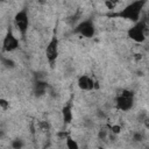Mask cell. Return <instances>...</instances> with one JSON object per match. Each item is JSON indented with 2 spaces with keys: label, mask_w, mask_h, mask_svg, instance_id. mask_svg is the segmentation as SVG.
I'll use <instances>...</instances> for the list:
<instances>
[{
  "label": "cell",
  "mask_w": 149,
  "mask_h": 149,
  "mask_svg": "<svg viewBox=\"0 0 149 149\" xmlns=\"http://www.w3.org/2000/svg\"><path fill=\"white\" fill-rule=\"evenodd\" d=\"M134 101H135V95H134L133 91L126 90V88L121 90L116 94V98H115L116 108L122 112H127V111L132 109L134 106Z\"/></svg>",
  "instance_id": "obj_3"
},
{
  "label": "cell",
  "mask_w": 149,
  "mask_h": 149,
  "mask_svg": "<svg viewBox=\"0 0 149 149\" xmlns=\"http://www.w3.org/2000/svg\"><path fill=\"white\" fill-rule=\"evenodd\" d=\"M77 84L81 91H93L97 87V81L87 74H81L78 78Z\"/></svg>",
  "instance_id": "obj_8"
},
{
  "label": "cell",
  "mask_w": 149,
  "mask_h": 149,
  "mask_svg": "<svg viewBox=\"0 0 149 149\" xmlns=\"http://www.w3.org/2000/svg\"><path fill=\"white\" fill-rule=\"evenodd\" d=\"M19 45H20L19 38L14 35L13 30L10 28H8L5 34V37L2 40V47H1L2 51L3 52H13L19 48Z\"/></svg>",
  "instance_id": "obj_7"
},
{
  "label": "cell",
  "mask_w": 149,
  "mask_h": 149,
  "mask_svg": "<svg viewBox=\"0 0 149 149\" xmlns=\"http://www.w3.org/2000/svg\"><path fill=\"white\" fill-rule=\"evenodd\" d=\"M111 130H112V133H114V134H119V133L121 132V127H120L119 125H113V126L111 127Z\"/></svg>",
  "instance_id": "obj_15"
},
{
  "label": "cell",
  "mask_w": 149,
  "mask_h": 149,
  "mask_svg": "<svg viewBox=\"0 0 149 149\" xmlns=\"http://www.w3.org/2000/svg\"><path fill=\"white\" fill-rule=\"evenodd\" d=\"M58 45H59L58 37L56 35H54L50 38V41L45 48V57H47V61L51 68L55 65V63L58 58Z\"/></svg>",
  "instance_id": "obj_6"
},
{
  "label": "cell",
  "mask_w": 149,
  "mask_h": 149,
  "mask_svg": "<svg viewBox=\"0 0 149 149\" xmlns=\"http://www.w3.org/2000/svg\"><path fill=\"white\" fill-rule=\"evenodd\" d=\"M73 33L83 36V37H86V38H91L94 36L95 34V26H94V22L92 19H85V20H81L80 22H78L74 28H73Z\"/></svg>",
  "instance_id": "obj_4"
},
{
  "label": "cell",
  "mask_w": 149,
  "mask_h": 149,
  "mask_svg": "<svg viewBox=\"0 0 149 149\" xmlns=\"http://www.w3.org/2000/svg\"><path fill=\"white\" fill-rule=\"evenodd\" d=\"M99 136H100V137H102V139H104V137H105V136H106V132H105V130H104V132H102V130H101V132H100V133H99Z\"/></svg>",
  "instance_id": "obj_18"
},
{
  "label": "cell",
  "mask_w": 149,
  "mask_h": 149,
  "mask_svg": "<svg viewBox=\"0 0 149 149\" xmlns=\"http://www.w3.org/2000/svg\"><path fill=\"white\" fill-rule=\"evenodd\" d=\"M64 140H65V144H66V148L68 149H80L78 142L74 139H72L70 135H68Z\"/></svg>",
  "instance_id": "obj_11"
},
{
  "label": "cell",
  "mask_w": 149,
  "mask_h": 149,
  "mask_svg": "<svg viewBox=\"0 0 149 149\" xmlns=\"http://www.w3.org/2000/svg\"><path fill=\"white\" fill-rule=\"evenodd\" d=\"M14 24H15L16 29L19 30V33L21 34V36L24 37L28 31V28H29V15H28V10L26 8L20 9L14 15Z\"/></svg>",
  "instance_id": "obj_5"
},
{
  "label": "cell",
  "mask_w": 149,
  "mask_h": 149,
  "mask_svg": "<svg viewBox=\"0 0 149 149\" xmlns=\"http://www.w3.org/2000/svg\"><path fill=\"white\" fill-rule=\"evenodd\" d=\"M127 35L130 40L136 43H142L146 41L148 35V21L147 19H140L135 22L127 31Z\"/></svg>",
  "instance_id": "obj_2"
},
{
  "label": "cell",
  "mask_w": 149,
  "mask_h": 149,
  "mask_svg": "<svg viewBox=\"0 0 149 149\" xmlns=\"http://www.w3.org/2000/svg\"><path fill=\"white\" fill-rule=\"evenodd\" d=\"M12 148L13 149H22L23 148V141L21 139H15L12 141Z\"/></svg>",
  "instance_id": "obj_13"
},
{
  "label": "cell",
  "mask_w": 149,
  "mask_h": 149,
  "mask_svg": "<svg viewBox=\"0 0 149 149\" xmlns=\"http://www.w3.org/2000/svg\"><path fill=\"white\" fill-rule=\"evenodd\" d=\"M98 149H105V148H102V147H99V148H98Z\"/></svg>",
  "instance_id": "obj_19"
},
{
  "label": "cell",
  "mask_w": 149,
  "mask_h": 149,
  "mask_svg": "<svg viewBox=\"0 0 149 149\" xmlns=\"http://www.w3.org/2000/svg\"><path fill=\"white\" fill-rule=\"evenodd\" d=\"M62 119H63V122L65 125H69V123L72 122L73 112H72V104L71 102H68L63 106V108H62Z\"/></svg>",
  "instance_id": "obj_10"
},
{
  "label": "cell",
  "mask_w": 149,
  "mask_h": 149,
  "mask_svg": "<svg viewBox=\"0 0 149 149\" xmlns=\"http://www.w3.org/2000/svg\"><path fill=\"white\" fill-rule=\"evenodd\" d=\"M0 62H1V64L3 65V66H6V68H8V69H13V68H15V63H14V61L13 59H10L9 57H6V56H0Z\"/></svg>",
  "instance_id": "obj_12"
},
{
  "label": "cell",
  "mask_w": 149,
  "mask_h": 149,
  "mask_svg": "<svg viewBox=\"0 0 149 149\" xmlns=\"http://www.w3.org/2000/svg\"><path fill=\"white\" fill-rule=\"evenodd\" d=\"M144 5H146V1H143V0L132 1L130 3L125 6L116 14V16H119V17H121L123 20L132 21L133 23H135L141 19V13H142V9H143Z\"/></svg>",
  "instance_id": "obj_1"
},
{
  "label": "cell",
  "mask_w": 149,
  "mask_h": 149,
  "mask_svg": "<svg viewBox=\"0 0 149 149\" xmlns=\"http://www.w3.org/2000/svg\"><path fill=\"white\" fill-rule=\"evenodd\" d=\"M0 107H1L2 109H7V108L9 107V102H8L6 99L0 98Z\"/></svg>",
  "instance_id": "obj_14"
},
{
  "label": "cell",
  "mask_w": 149,
  "mask_h": 149,
  "mask_svg": "<svg viewBox=\"0 0 149 149\" xmlns=\"http://www.w3.org/2000/svg\"><path fill=\"white\" fill-rule=\"evenodd\" d=\"M48 83L42 80V79H37L35 83H34V86H33V92L36 97H42L47 93L48 91Z\"/></svg>",
  "instance_id": "obj_9"
},
{
  "label": "cell",
  "mask_w": 149,
  "mask_h": 149,
  "mask_svg": "<svg viewBox=\"0 0 149 149\" xmlns=\"http://www.w3.org/2000/svg\"><path fill=\"white\" fill-rule=\"evenodd\" d=\"M105 5L108 7V9H113V8L118 5V2H115V1H106Z\"/></svg>",
  "instance_id": "obj_16"
},
{
  "label": "cell",
  "mask_w": 149,
  "mask_h": 149,
  "mask_svg": "<svg viewBox=\"0 0 149 149\" xmlns=\"http://www.w3.org/2000/svg\"><path fill=\"white\" fill-rule=\"evenodd\" d=\"M134 140L137 141V142L141 141V140H142V135H141L140 133H135V134H134Z\"/></svg>",
  "instance_id": "obj_17"
}]
</instances>
